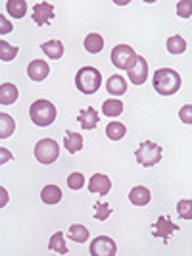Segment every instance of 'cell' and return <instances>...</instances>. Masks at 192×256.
<instances>
[{
    "label": "cell",
    "instance_id": "4316f807",
    "mask_svg": "<svg viewBox=\"0 0 192 256\" xmlns=\"http://www.w3.org/2000/svg\"><path fill=\"white\" fill-rule=\"evenodd\" d=\"M125 133H127V128H125L123 124H119V122H114V124H110V126L106 128V135H108L112 141H119V139H123V137H125Z\"/></svg>",
    "mask_w": 192,
    "mask_h": 256
},
{
    "label": "cell",
    "instance_id": "5b68a950",
    "mask_svg": "<svg viewBox=\"0 0 192 256\" xmlns=\"http://www.w3.org/2000/svg\"><path fill=\"white\" fill-rule=\"evenodd\" d=\"M60 154V146L54 139H40L35 144V158H37L40 164H52L56 162Z\"/></svg>",
    "mask_w": 192,
    "mask_h": 256
},
{
    "label": "cell",
    "instance_id": "603a6c76",
    "mask_svg": "<svg viewBox=\"0 0 192 256\" xmlns=\"http://www.w3.org/2000/svg\"><path fill=\"white\" fill-rule=\"evenodd\" d=\"M48 248L52 252H58V254H67V246H65V235L62 231H56L50 237V243Z\"/></svg>",
    "mask_w": 192,
    "mask_h": 256
},
{
    "label": "cell",
    "instance_id": "6da1fadb",
    "mask_svg": "<svg viewBox=\"0 0 192 256\" xmlns=\"http://www.w3.org/2000/svg\"><path fill=\"white\" fill-rule=\"evenodd\" d=\"M154 89L164 96H171L181 89V76L179 72L171 68H162L154 74Z\"/></svg>",
    "mask_w": 192,
    "mask_h": 256
},
{
    "label": "cell",
    "instance_id": "836d02e7",
    "mask_svg": "<svg viewBox=\"0 0 192 256\" xmlns=\"http://www.w3.org/2000/svg\"><path fill=\"white\" fill-rule=\"evenodd\" d=\"M12 29H13L12 24H10V22L4 18V14H2V16H0V35H6V33H10Z\"/></svg>",
    "mask_w": 192,
    "mask_h": 256
},
{
    "label": "cell",
    "instance_id": "52a82bcc",
    "mask_svg": "<svg viewBox=\"0 0 192 256\" xmlns=\"http://www.w3.org/2000/svg\"><path fill=\"white\" fill-rule=\"evenodd\" d=\"M90 254L92 256H115L117 254V246H115V243L110 237L100 235V237H96V239L90 243Z\"/></svg>",
    "mask_w": 192,
    "mask_h": 256
},
{
    "label": "cell",
    "instance_id": "f1b7e54d",
    "mask_svg": "<svg viewBox=\"0 0 192 256\" xmlns=\"http://www.w3.org/2000/svg\"><path fill=\"white\" fill-rule=\"evenodd\" d=\"M94 216H96L98 222H106V220L112 216V204L96 202V204H94Z\"/></svg>",
    "mask_w": 192,
    "mask_h": 256
},
{
    "label": "cell",
    "instance_id": "e575fe53",
    "mask_svg": "<svg viewBox=\"0 0 192 256\" xmlns=\"http://www.w3.org/2000/svg\"><path fill=\"white\" fill-rule=\"evenodd\" d=\"M10 160H12V152L6 150V148H0V162L6 164V162H10Z\"/></svg>",
    "mask_w": 192,
    "mask_h": 256
},
{
    "label": "cell",
    "instance_id": "8992f818",
    "mask_svg": "<svg viewBox=\"0 0 192 256\" xmlns=\"http://www.w3.org/2000/svg\"><path fill=\"white\" fill-rule=\"evenodd\" d=\"M137 62V52L133 50L129 44H117L112 50V64L119 70H131Z\"/></svg>",
    "mask_w": 192,
    "mask_h": 256
},
{
    "label": "cell",
    "instance_id": "f546056e",
    "mask_svg": "<svg viewBox=\"0 0 192 256\" xmlns=\"http://www.w3.org/2000/svg\"><path fill=\"white\" fill-rule=\"evenodd\" d=\"M83 185H85V176H83L81 172H73V174H69V178H67V187H69V189H73V191H81V189H83Z\"/></svg>",
    "mask_w": 192,
    "mask_h": 256
},
{
    "label": "cell",
    "instance_id": "83f0119b",
    "mask_svg": "<svg viewBox=\"0 0 192 256\" xmlns=\"http://www.w3.org/2000/svg\"><path fill=\"white\" fill-rule=\"evenodd\" d=\"M17 52H19L17 46L8 44L6 40H0V60H2V62H10V60H13V58L17 56Z\"/></svg>",
    "mask_w": 192,
    "mask_h": 256
},
{
    "label": "cell",
    "instance_id": "9c48e42d",
    "mask_svg": "<svg viewBox=\"0 0 192 256\" xmlns=\"http://www.w3.org/2000/svg\"><path fill=\"white\" fill-rule=\"evenodd\" d=\"M129 79L133 85H142L148 79V62L142 56H137L135 66L129 70Z\"/></svg>",
    "mask_w": 192,
    "mask_h": 256
},
{
    "label": "cell",
    "instance_id": "4dcf8cb0",
    "mask_svg": "<svg viewBox=\"0 0 192 256\" xmlns=\"http://www.w3.org/2000/svg\"><path fill=\"white\" fill-rule=\"evenodd\" d=\"M177 212H179V216L183 220H192V200L191 198H183L179 200V204H177Z\"/></svg>",
    "mask_w": 192,
    "mask_h": 256
},
{
    "label": "cell",
    "instance_id": "484cf974",
    "mask_svg": "<svg viewBox=\"0 0 192 256\" xmlns=\"http://www.w3.org/2000/svg\"><path fill=\"white\" fill-rule=\"evenodd\" d=\"M167 50L171 54H183L187 50V40L181 37V35H173V37L167 38Z\"/></svg>",
    "mask_w": 192,
    "mask_h": 256
},
{
    "label": "cell",
    "instance_id": "d4e9b609",
    "mask_svg": "<svg viewBox=\"0 0 192 256\" xmlns=\"http://www.w3.org/2000/svg\"><path fill=\"white\" fill-rule=\"evenodd\" d=\"M67 237H69L71 241H75V243H85V241L89 239V230H87L85 226H81V224H75V226L69 228Z\"/></svg>",
    "mask_w": 192,
    "mask_h": 256
},
{
    "label": "cell",
    "instance_id": "4fadbf2b",
    "mask_svg": "<svg viewBox=\"0 0 192 256\" xmlns=\"http://www.w3.org/2000/svg\"><path fill=\"white\" fill-rule=\"evenodd\" d=\"M79 124H81V128L83 129H94L96 126H98V114H96V110L92 108V106H89V108H85V110H81L79 112Z\"/></svg>",
    "mask_w": 192,
    "mask_h": 256
},
{
    "label": "cell",
    "instance_id": "7a4b0ae2",
    "mask_svg": "<svg viewBox=\"0 0 192 256\" xmlns=\"http://www.w3.org/2000/svg\"><path fill=\"white\" fill-rule=\"evenodd\" d=\"M102 85V74L92 68V66H87V68H81L75 76V87L83 94H92L100 89Z\"/></svg>",
    "mask_w": 192,
    "mask_h": 256
},
{
    "label": "cell",
    "instance_id": "44dd1931",
    "mask_svg": "<svg viewBox=\"0 0 192 256\" xmlns=\"http://www.w3.org/2000/svg\"><path fill=\"white\" fill-rule=\"evenodd\" d=\"M102 114L108 118H117V116L123 114V102L117 100V98H108L102 104Z\"/></svg>",
    "mask_w": 192,
    "mask_h": 256
},
{
    "label": "cell",
    "instance_id": "cb8c5ba5",
    "mask_svg": "<svg viewBox=\"0 0 192 256\" xmlns=\"http://www.w3.org/2000/svg\"><path fill=\"white\" fill-rule=\"evenodd\" d=\"M15 129V122L12 120L10 114H0V139H8Z\"/></svg>",
    "mask_w": 192,
    "mask_h": 256
},
{
    "label": "cell",
    "instance_id": "3957f363",
    "mask_svg": "<svg viewBox=\"0 0 192 256\" xmlns=\"http://www.w3.org/2000/svg\"><path fill=\"white\" fill-rule=\"evenodd\" d=\"M29 116L38 128H48L56 120V106L50 100H35L29 108Z\"/></svg>",
    "mask_w": 192,
    "mask_h": 256
},
{
    "label": "cell",
    "instance_id": "9a60e30c",
    "mask_svg": "<svg viewBox=\"0 0 192 256\" xmlns=\"http://www.w3.org/2000/svg\"><path fill=\"white\" fill-rule=\"evenodd\" d=\"M64 146L69 154L79 152V150L83 148V137H81V133H75V131H65Z\"/></svg>",
    "mask_w": 192,
    "mask_h": 256
},
{
    "label": "cell",
    "instance_id": "d6986e66",
    "mask_svg": "<svg viewBox=\"0 0 192 256\" xmlns=\"http://www.w3.org/2000/svg\"><path fill=\"white\" fill-rule=\"evenodd\" d=\"M40 198H42V202L44 204H58L60 200H62V191H60V187H56V185H46L42 191H40Z\"/></svg>",
    "mask_w": 192,
    "mask_h": 256
},
{
    "label": "cell",
    "instance_id": "277c9868",
    "mask_svg": "<svg viewBox=\"0 0 192 256\" xmlns=\"http://www.w3.org/2000/svg\"><path fill=\"white\" fill-rule=\"evenodd\" d=\"M135 158H137V162H139L142 168L156 166V164H160V160H162V144L152 142V141L141 142V146H139L137 152H135Z\"/></svg>",
    "mask_w": 192,
    "mask_h": 256
},
{
    "label": "cell",
    "instance_id": "d6a6232c",
    "mask_svg": "<svg viewBox=\"0 0 192 256\" xmlns=\"http://www.w3.org/2000/svg\"><path fill=\"white\" fill-rule=\"evenodd\" d=\"M179 118H181V122H183V124L191 126V124H192V106H191V104H185V106L181 108Z\"/></svg>",
    "mask_w": 192,
    "mask_h": 256
},
{
    "label": "cell",
    "instance_id": "5bb4252c",
    "mask_svg": "<svg viewBox=\"0 0 192 256\" xmlns=\"http://www.w3.org/2000/svg\"><path fill=\"white\" fill-rule=\"evenodd\" d=\"M40 50L44 52L50 60H60L64 56V44H62V40L54 38V40H48V42H42Z\"/></svg>",
    "mask_w": 192,
    "mask_h": 256
},
{
    "label": "cell",
    "instance_id": "ac0fdd59",
    "mask_svg": "<svg viewBox=\"0 0 192 256\" xmlns=\"http://www.w3.org/2000/svg\"><path fill=\"white\" fill-rule=\"evenodd\" d=\"M17 96H19V90H17L15 85H12V83H2V87H0V102L4 104V106L13 104L17 100Z\"/></svg>",
    "mask_w": 192,
    "mask_h": 256
},
{
    "label": "cell",
    "instance_id": "e0dca14e",
    "mask_svg": "<svg viewBox=\"0 0 192 256\" xmlns=\"http://www.w3.org/2000/svg\"><path fill=\"white\" fill-rule=\"evenodd\" d=\"M106 89L114 96H121V94L127 92V81L121 76H112L108 79V83H106Z\"/></svg>",
    "mask_w": 192,
    "mask_h": 256
},
{
    "label": "cell",
    "instance_id": "7402d4cb",
    "mask_svg": "<svg viewBox=\"0 0 192 256\" xmlns=\"http://www.w3.org/2000/svg\"><path fill=\"white\" fill-rule=\"evenodd\" d=\"M6 10L8 14L15 18V20H21L27 12V2L25 0H8L6 2Z\"/></svg>",
    "mask_w": 192,
    "mask_h": 256
},
{
    "label": "cell",
    "instance_id": "ffe728a7",
    "mask_svg": "<svg viewBox=\"0 0 192 256\" xmlns=\"http://www.w3.org/2000/svg\"><path fill=\"white\" fill-rule=\"evenodd\" d=\"M85 48H87V52H90V54H98V52L104 48V38L102 35H98V33H90V35H87L85 37Z\"/></svg>",
    "mask_w": 192,
    "mask_h": 256
},
{
    "label": "cell",
    "instance_id": "1f68e13d",
    "mask_svg": "<svg viewBox=\"0 0 192 256\" xmlns=\"http://www.w3.org/2000/svg\"><path fill=\"white\" fill-rule=\"evenodd\" d=\"M177 16H181V18H191L192 16L191 0H181L179 4H177Z\"/></svg>",
    "mask_w": 192,
    "mask_h": 256
},
{
    "label": "cell",
    "instance_id": "8fae6325",
    "mask_svg": "<svg viewBox=\"0 0 192 256\" xmlns=\"http://www.w3.org/2000/svg\"><path fill=\"white\" fill-rule=\"evenodd\" d=\"M48 74H50V66L44 60H33L27 66V76L31 81H44L48 77Z\"/></svg>",
    "mask_w": 192,
    "mask_h": 256
},
{
    "label": "cell",
    "instance_id": "30bf717a",
    "mask_svg": "<svg viewBox=\"0 0 192 256\" xmlns=\"http://www.w3.org/2000/svg\"><path fill=\"white\" fill-rule=\"evenodd\" d=\"M54 20V6L50 2H40L33 10V22L37 26H46Z\"/></svg>",
    "mask_w": 192,
    "mask_h": 256
},
{
    "label": "cell",
    "instance_id": "ba28073f",
    "mask_svg": "<svg viewBox=\"0 0 192 256\" xmlns=\"http://www.w3.org/2000/svg\"><path fill=\"white\" fill-rule=\"evenodd\" d=\"M179 230V226L177 224H173L171 220L167 218V216H160L158 222H154L152 224V233L154 237H160V239H164V241H169V235L173 233V231Z\"/></svg>",
    "mask_w": 192,
    "mask_h": 256
},
{
    "label": "cell",
    "instance_id": "d590c367",
    "mask_svg": "<svg viewBox=\"0 0 192 256\" xmlns=\"http://www.w3.org/2000/svg\"><path fill=\"white\" fill-rule=\"evenodd\" d=\"M6 202H8V192H6V189H4V187H0V206L4 208V206H6Z\"/></svg>",
    "mask_w": 192,
    "mask_h": 256
},
{
    "label": "cell",
    "instance_id": "2e32d148",
    "mask_svg": "<svg viewBox=\"0 0 192 256\" xmlns=\"http://www.w3.org/2000/svg\"><path fill=\"white\" fill-rule=\"evenodd\" d=\"M129 200L133 202L135 206H146L150 202V191L146 189V187H133L131 191H129Z\"/></svg>",
    "mask_w": 192,
    "mask_h": 256
},
{
    "label": "cell",
    "instance_id": "7c38bea8",
    "mask_svg": "<svg viewBox=\"0 0 192 256\" xmlns=\"http://www.w3.org/2000/svg\"><path fill=\"white\" fill-rule=\"evenodd\" d=\"M89 191L90 192H98V194H108L112 191V180L104 174H94L89 181Z\"/></svg>",
    "mask_w": 192,
    "mask_h": 256
}]
</instances>
